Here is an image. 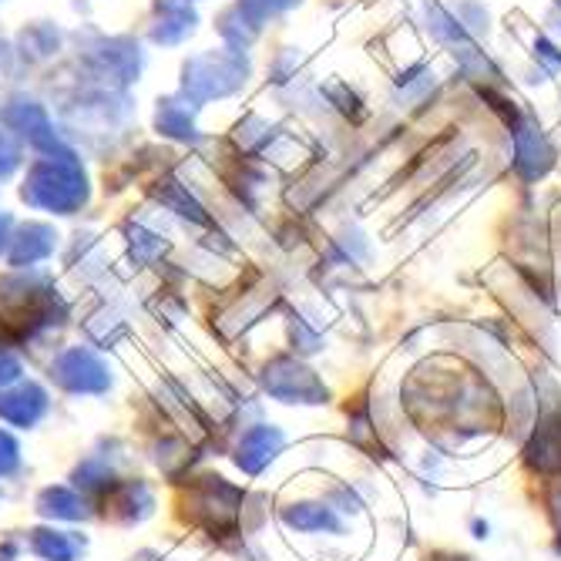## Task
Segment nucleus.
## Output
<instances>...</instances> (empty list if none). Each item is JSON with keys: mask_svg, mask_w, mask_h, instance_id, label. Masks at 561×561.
I'll list each match as a JSON object with an SVG mask.
<instances>
[{"mask_svg": "<svg viewBox=\"0 0 561 561\" xmlns=\"http://www.w3.org/2000/svg\"><path fill=\"white\" fill-rule=\"evenodd\" d=\"M34 551L47 561H71L78 554V541L65 531H37Z\"/></svg>", "mask_w": 561, "mask_h": 561, "instance_id": "423d86ee", "label": "nucleus"}, {"mask_svg": "<svg viewBox=\"0 0 561 561\" xmlns=\"http://www.w3.org/2000/svg\"><path fill=\"white\" fill-rule=\"evenodd\" d=\"M50 377L71 393H94L108 387V370L101 367V360L91 350H68L61 360L50 367Z\"/></svg>", "mask_w": 561, "mask_h": 561, "instance_id": "f257e3e1", "label": "nucleus"}, {"mask_svg": "<svg viewBox=\"0 0 561 561\" xmlns=\"http://www.w3.org/2000/svg\"><path fill=\"white\" fill-rule=\"evenodd\" d=\"M266 387L286 403H323L327 397V387L313 377V370H306L293 360H276L266 370Z\"/></svg>", "mask_w": 561, "mask_h": 561, "instance_id": "f03ea898", "label": "nucleus"}, {"mask_svg": "<svg viewBox=\"0 0 561 561\" xmlns=\"http://www.w3.org/2000/svg\"><path fill=\"white\" fill-rule=\"evenodd\" d=\"M18 465V447L8 434H0V474H8Z\"/></svg>", "mask_w": 561, "mask_h": 561, "instance_id": "6e6552de", "label": "nucleus"}, {"mask_svg": "<svg viewBox=\"0 0 561 561\" xmlns=\"http://www.w3.org/2000/svg\"><path fill=\"white\" fill-rule=\"evenodd\" d=\"M283 447V434L276 427H256V431H249L239 444V454H236V461L239 468H245L249 474H256L263 471L273 457L279 454Z\"/></svg>", "mask_w": 561, "mask_h": 561, "instance_id": "7ed1b4c3", "label": "nucleus"}, {"mask_svg": "<svg viewBox=\"0 0 561 561\" xmlns=\"http://www.w3.org/2000/svg\"><path fill=\"white\" fill-rule=\"evenodd\" d=\"M283 518L296 531H340V518L327 504H293Z\"/></svg>", "mask_w": 561, "mask_h": 561, "instance_id": "39448f33", "label": "nucleus"}, {"mask_svg": "<svg viewBox=\"0 0 561 561\" xmlns=\"http://www.w3.org/2000/svg\"><path fill=\"white\" fill-rule=\"evenodd\" d=\"M21 374V367H18V360L8 353V350H0V383L4 380H14Z\"/></svg>", "mask_w": 561, "mask_h": 561, "instance_id": "1a4fd4ad", "label": "nucleus"}, {"mask_svg": "<svg viewBox=\"0 0 561 561\" xmlns=\"http://www.w3.org/2000/svg\"><path fill=\"white\" fill-rule=\"evenodd\" d=\"M41 512L44 515H58V518H81L84 515V501L68 494L65 488H47L41 494Z\"/></svg>", "mask_w": 561, "mask_h": 561, "instance_id": "0eeeda50", "label": "nucleus"}, {"mask_svg": "<svg viewBox=\"0 0 561 561\" xmlns=\"http://www.w3.org/2000/svg\"><path fill=\"white\" fill-rule=\"evenodd\" d=\"M44 407H47L44 403V393L27 383V387H18V390L0 397V417L24 427V424H34L44 414Z\"/></svg>", "mask_w": 561, "mask_h": 561, "instance_id": "20e7f679", "label": "nucleus"}, {"mask_svg": "<svg viewBox=\"0 0 561 561\" xmlns=\"http://www.w3.org/2000/svg\"><path fill=\"white\" fill-rule=\"evenodd\" d=\"M447 561H471V558H447Z\"/></svg>", "mask_w": 561, "mask_h": 561, "instance_id": "9d476101", "label": "nucleus"}]
</instances>
